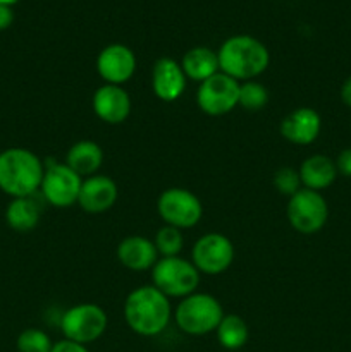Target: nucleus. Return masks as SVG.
I'll list each match as a JSON object with an SVG mask.
<instances>
[{"label": "nucleus", "mask_w": 351, "mask_h": 352, "mask_svg": "<svg viewBox=\"0 0 351 352\" xmlns=\"http://www.w3.org/2000/svg\"><path fill=\"white\" fill-rule=\"evenodd\" d=\"M171 316V299L153 285H140L124 301V320L136 336H160L167 329Z\"/></svg>", "instance_id": "obj_1"}, {"label": "nucleus", "mask_w": 351, "mask_h": 352, "mask_svg": "<svg viewBox=\"0 0 351 352\" xmlns=\"http://www.w3.org/2000/svg\"><path fill=\"white\" fill-rule=\"evenodd\" d=\"M220 72L236 81H253L267 71L270 54L258 38L250 34H234L224 40L217 50Z\"/></svg>", "instance_id": "obj_2"}, {"label": "nucleus", "mask_w": 351, "mask_h": 352, "mask_svg": "<svg viewBox=\"0 0 351 352\" xmlns=\"http://www.w3.org/2000/svg\"><path fill=\"white\" fill-rule=\"evenodd\" d=\"M45 165L28 148L0 151V191L10 198H28L40 189Z\"/></svg>", "instance_id": "obj_3"}, {"label": "nucleus", "mask_w": 351, "mask_h": 352, "mask_svg": "<svg viewBox=\"0 0 351 352\" xmlns=\"http://www.w3.org/2000/svg\"><path fill=\"white\" fill-rule=\"evenodd\" d=\"M224 315L226 313L219 299L205 292H193L179 301L174 316L176 325L181 332L186 336L202 337L215 332Z\"/></svg>", "instance_id": "obj_4"}, {"label": "nucleus", "mask_w": 351, "mask_h": 352, "mask_svg": "<svg viewBox=\"0 0 351 352\" xmlns=\"http://www.w3.org/2000/svg\"><path fill=\"white\" fill-rule=\"evenodd\" d=\"M200 272L189 260L181 256L158 258L151 268V285L169 299H184L196 292L200 285Z\"/></svg>", "instance_id": "obj_5"}, {"label": "nucleus", "mask_w": 351, "mask_h": 352, "mask_svg": "<svg viewBox=\"0 0 351 352\" xmlns=\"http://www.w3.org/2000/svg\"><path fill=\"white\" fill-rule=\"evenodd\" d=\"M107 327H109V316L103 308L93 302H79L71 306L61 316V330L64 339L83 346L98 340L105 333Z\"/></svg>", "instance_id": "obj_6"}, {"label": "nucleus", "mask_w": 351, "mask_h": 352, "mask_svg": "<svg viewBox=\"0 0 351 352\" xmlns=\"http://www.w3.org/2000/svg\"><path fill=\"white\" fill-rule=\"evenodd\" d=\"M286 217L292 229L303 236H312L326 227L329 219V205L322 192L301 188L289 198Z\"/></svg>", "instance_id": "obj_7"}, {"label": "nucleus", "mask_w": 351, "mask_h": 352, "mask_svg": "<svg viewBox=\"0 0 351 352\" xmlns=\"http://www.w3.org/2000/svg\"><path fill=\"white\" fill-rule=\"evenodd\" d=\"M157 213L164 226L191 229L202 220L203 205L198 196L184 188H169L157 199Z\"/></svg>", "instance_id": "obj_8"}, {"label": "nucleus", "mask_w": 351, "mask_h": 352, "mask_svg": "<svg viewBox=\"0 0 351 352\" xmlns=\"http://www.w3.org/2000/svg\"><path fill=\"white\" fill-rule=\"evenodd\" d=\"M240 81L224 72L200 82L196 91V105L210 117H220L233 112L240 105Z\"/></svg>", "instance_id": "obj_9"}, {"label": "nucleus", "mask_w": 351, "mask_h": 352, "mask_svg": "<svg viewBox=\"0 0 351 352\" xmlns=\"http://www.w3.org/2000/svg\"><path fill=\"white\" fill-rule=\"evenodd\" d=\"M234 244L220 232L203 234L191 250V263L200 274L220 275L233 265Z\"/></svg>", "instance_id": "obj_10"}, {"label": "nucleus", "mask_w": 351, "mask_h": 352, "mask_svg": "<svg viewBox=\"0 0 351 352\" xmlns=\"http://www.w3.org/2000/svg\"><path fill=\"white\" fill-rule=\"evenodd\" d=\"M83 177H79L65 164H52L45 167L40 191L55 208H69L78 205Z\"/></svg>", "instance_id": "obj_11"}, {"label": "nucleus", "mask_w": 351, "mask_h": 352, "mask_svg": "<svg viewBox=\"0 0 351 352\" xmlns=\"http://www.w3.org/2000/svg\"><path fill=\"white\" fill-rule=\"evenodd\" d=\"M136 55L123 43H110L96 57V72L105 85L123 86L136 72Z\"/></svg>", "instance_id": "obj_12"}, {"label": "nucleus", "mask_w": 351, "mask_h": 352, "mask_svg": "<svg viewBox=\"0 0 351 352\" xmlns=\"http://www.w3.org/2000/svg\"><path fill=\"white\" fill-rule=\"evenodd\" d=\"M92 107L95 116L102 122L117 126L123 124L131 116V96L123 86L102 85L92 98Z\"/></svg>", "instance_id": "obj_13"}, {"label": "nucleus", "mask_w": 351, "mask_h": 352, "mask_svg": "<svg viewBox=\"0 0 351 352\" xmlns=\"http://www.w3.org/2000/svg\"><path fill=\"white\" fill-rule=\"evenodd\" d=\"M117 198H119V189L116 181L109 175L95 174L83 179L78 205L81 206L83 212L98 215L109 212L116 205Z\"/></svg>", "instance_id": "obj_14"}, {"label": "nucleus", "mask_w": 351, "mask_h": 352, "mask_svg": "<svg viewBox=\"0 0 351 352\" xmlns=\"http://www.w3.org/2000/svg\"><path fill=\"white\" fill-rule=\"evenodd\" d=\"M184 71L181 62L171 57H160L151 69V91L158 100L172 103L182 96L186 89Z\"/></svg>", "instance_id": "obj_15"}, {"label": "nucleus", "mask_w": 351, "mask_h": 352, "mask_svg": "<svg viewBox=\"0 0 351 352\" xmlns=\"http://www.w3.org/2000/svg\"><path fill=\"white\" fill-rule=\"evenodd\" d=\"M320 129H322V119H320L319 112L310 107H299V109L291 110L279 126L281 136L298 146H308V144L315 143Z\"/></svg>", "instance_id": "obj_16"}, {"label": "nucleus", "mask_w": 351, "mask_h": 352, "mask_svg": "<svg viewBox=\"0 0 351 352\" xmlns=\"http://www.w3.org/2000/svg\"><path fill=\"white\" fill-rule=\"evenodd\" d=\"M117 260L131 272H147L158 261V251L153 241L143 236H127L117 244Z\"/></svg>", "instance_id": "obj_17"}, {"label": "nucleus", "mask_w": 351, "mask_h": 352, "mask_svg": "<svg viewBox=\"0 0 351 352\" xmlns=\"http://www.w3.org/2000/svg\"><path fill=\"white\" fill-rule=\"evenodd\" d=\"M298 172L303 188L319 192L330 188L337 179V175H339L337 174L336 162L327 157V155H312V157L305 158L303 164L299 165Z\"/></svg>", "instance_id": "obj_18"}, {"label": "nucleus", "mask_w": 351, "mask_h": 352, "mask_svg": "<svg viewBox=\"0 0 351 352\" xmlns=\"http://www.w3.org/2000/svg\"><path fill=\"white\" fill-rule=\"evenodd\" d=\"M65 165L76 172L79 177L86 179L98 174L103 164V150L92 140H81L72 144L65 155Z\"/></svg>", "instance_id": "obj_19"}, {"label": "nucleus", "mask_w": 351, "mask_h": 352, "mask_svg": "<svg viewBox=\"0 0 351 352\" xmlns=\"http://www.w3.org/2000/svg\"><path fill=\"white\" fill-rule=\"evenodd\" d=\"M181 67L186 78L191 81L203 82L205 79L212 78L213 74L220 72L219 57L217 52L209 47H193L182 55Z\"/></svg>", "instance_id": "obj_20"}, {"label": "nucleus", "mask_w": 351, "mask_h": 352, "mask_svg": "<svg viewBox=\"0 0 351 352\" xmlns=\"http://www.w3.org/2000/svg\"><path fill=\"white\" fill-rule=\"evenodd\" d=\"M6 222L16 232H31L40 223V208L33 196L12 198L6 210Z\"/></svg>", "instance_id": "obj_21"}, {"label": "nucleus", "mask_w": 351, "mask_h": 352, "mask_svg": "<svg viewBox=\"0 0 351 352\" xmlns=\"http://www.w3.org/2000/svg\"><path fill=\"white\" fill-rule=\"evenodd\" d=\"M217 340L227 351H237L248 342L250 330L240 315H224L215 330Z\"/></svg>", "instance_id": "obj_22"}, {"label": "nucleus", "mask_w": 351, "mask_h": 352, "mask_svg": "<svg viewBox=\"0 0 351 352\" xmlns=\"http://www.w3.org/2000/svg\"><path fill=\"white\" fill-rule=\"evenodd\" d=\"M155 248L158 251V256L160 258H169V256H179L184 248V237H182V230L176 229L171 226H162L157 230L153 239Z\"/></svg>", "instance_id": "obj_23"}, {"label": "nucleus", "mask_w": 351, "mask_h": 352, "mask_svg": "<svg viewBox=\"0 0 351 352\" xmlns=\"http://www.w3.org/2000/svg\"><path fill=\"white\" fill-rule=\"evenodd\" d=\"M268 103V89L258 81H244L240 85V105L248 112H258Z\"/></svg>", "instance_id": "obj_24"}, {"label": "nucleus", "mask_w": 351, "mask_h": 352, "mask_svg": "<svg viewBox=\"0 0 351 352\" xmlns=\"http://www.w3.org/2000/svg\"><path fill=\"white\" fill-rule=\"evenodd\" d=\"M17 352H50L54 342L47 332L40 329H26L17 336Z\"/></svg>", "instance_id": "obj_25"}, {"label": "nucleus", "mask_w": 351, "mask_h": 352, "mask_svg": "<svg viewBox=\"0 0 351 352\" xmlns=\"http://www.w3.org/2000/svg\"><path fill=\"white\" fill-rule=\"evenodd\" d=\"M272 184L277 189L279 195L288 196V198H291L292 195H296L303 188L299 172L292 167L277 168L274 172V177H272Z\"/></svg>", "instance_id": "obj_26"}, {"label": "nucleus", "mask_w": 351, "mask_h": 352, "mask_svg": "<svg viewBox=\"0 0 351 352\" xmlns=\"http://www.w3.org/2000/svg\"><path fill=\"white\" fill-rule=\"evenodd\" d=\"M334 162H336L337 174L344 175V177H351V146L344 148Z\"/></svg>", "instance_id": "obj_27"}, {"label": "nucleus", "mask_w": 351, "mask_h": 352, "mask_svg": "<svg viewBox=\"0 0 351 352\" xmlns=\"http://www.w3.org/2000/svg\"><path fill=\"white\" fill-rule=\"evenodd\" d=\"M50 352H89V351L86 349V346H83V344L72 342V340L64 339V340H58V342H55Z\"/></svg>", "instance_id": "obj_28"}, {"label": "nucleus", "mask_w": 351, "mask_h": 352, "mask_svg": "<svg viewBox=\"0 0 351 352\" xmlns=\"http://www.w3.org/2000/svg\"><path fill=\"white\" fill-rule=\"evenodd\" d=\"M14 21V12H12V7H7V6H0V31L7 30V28L12 24Z\"/></svg>", "instance_id": "obj_29"}, {"label": "nucleus", "mask_w": 351, "mask_h": 352, "mask_svg": "<svg viewBox=\"0 0 351 352\" xmlns=\"http://www.w3.org/2000/svg\"><path fill=\"white\" fill-rule=\"evenodd\" d=\"M341 100L348 109H351V76L344 79L343 86H341Z\"/></svg>", "instance_id": "obj_30"}, {"label": "nucleus", "mask_w": 351, "mask_h": 352, "mask_svg": "<svg viewBox=\"0 0 351 352\" xmlns=\"http://www.w3.org/2000/svg\"><path fill=\"white\" fill-rule=\"evenodd\" d=\"M19 0H0V6H7V7H12L14 3H17Z\"/></svg>", "instance_id": "obj_31"}]
</instances>
